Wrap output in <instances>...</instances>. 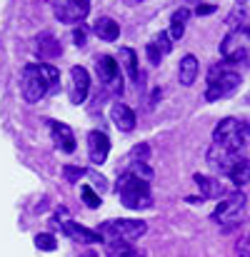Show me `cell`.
I'll return each instance as SVG.
<instances>
[{
	"label": "cell",
	"instance_id": "obj_1",
	"mask_svg": "<svg viewBox=\"0 0 250 257\" xmlns=\"http://www.w3.org/2000/svg\"><path fill=\"white\" fill-rule=\"evenodd\" d=\"M115 192L120 197V202L128 210H148L153 207V197H150V185L130 172H120Z\"/></svg>",
	"mask_w": 250,
	"mask_h": 257
},
{
	"label": "cell",
	"instance_id": "obj_2",
	"mask_svg": "<svg viewBox=\"0 0 250 257\" xmlns=\"http://www.w3.org/2000/svg\"><path fill=\"white\" fill-rule=\"evenodd\" d=\"M213 143L230 150V153H238L245 143H248V122H240L235 117H225L215 125L213 130Z\"/></svg>",
	"mask_w": 250,
	"mask_h": 257
},
{
	"label": "cell",
	"instance_id": "obj_3",
	"mask_svg": "<svg viewBox=\"0 0 250 257\" xmlns=\"http://www.w3.org/2000/svg\"><path fill=\"white\" fill-rule=\"evenodd\" d=\"M240 87V75L235 70H228L225 65H215L208 75V90H205V100L215 102L223 97H230L235 90Z\"/></svg>",
	"mask_w": 250,
	"mask_h": 257
},
{
	"label": "cell",
	"instance_id": "obj_4",
	"mask_svg": "<svg viewBox=\"0 0 250 257\" xmlns=\"http://www.w3.org/2000/svg\"><path fill=\"white\" fill-rule=\"evenodd\" d=\"M20 92L25 97V102H40V97H45L50 92L48 75L40 65H25L23 68V78H20Z\"/></svg>",
	"mask_w": 250,
	"mask_h": 257
},
{
	"label": "cell",
	"instance_id": "obj_5",
	"mask_svg": "<svg viewBox=\"0 0 250 257\" xmlns=\"http://www.w3.org/2000/svg\"><path fill=\"white\" fill-rule=\"evenodd\" d=\"M248 53H250V28H245V25L230 30L225 35V40L220 43V55L225 58V65L243 63Z\"/></svg>",
	"mask_w": 250,
	"mask_h": 257
},
{
	"label": "cell",
	"instance_id": "obj_6",
	"mask_svg": "<svg viewBox=\"0 0 250 257\" xmlns=\"http://www.w3.org/2000/svg\"><path fill=\"white\" fill-rule=\"evenodd\" d=\"M98 232L108 240H123V242H133L138 237H143L148 232V225L143 220H108L98 227Z\"/></svg>",
	"mask_w": 250,
	"mask_h": 257
},
{
	"label": "cell",
	"instance_id": "obj_7",
	"mask_svg": "<svg viewBox=\"0 0 250 257\" xmlns=\"http://www.w3.org/2000/svg\"><path fill=\"white\" fill-rule=\"evenodd\" d=\"M243 212H245V195L243 192H233L225 202H220L215 207L213 220L218 225H235V222H240Z\"/></svg>",
	"mask_w": 250,
	"mask_h": 257
},
{
	"label": "cell",
	"instance_id": "obj_8",
	"mask_svg": "<svg viewBox=\"0 0 250 257\" xmlns=\"http://www.w3.org/2000/svg\"><path fill=\"white\" fill-rule=\"evenodd\" d=\"M53 10L60 23H83L90 13V0H55Z\"/></svg>",
	"mask_w": 250,
	"mask_h": 257
},
{
	"label": "cell",
	"instance_id": "obj_9",
	"mask_svg": "<svg viewBox=\"0 0 250 257\" xmlns=\"http://www.w3.org/2000/svg\"><path fill=\"white\" fill-rule=\"evenodd\" d=\"M110 153V138L103 130H90L88 133V158L93 165H103Z\"/></svg>",
	"mask_w": 250,
	"mask_h": 257
},
{
	"label": "cell",
	"instance_id": "obj_10",
	"mask_svg": "<svg viewBox=\"0 0 250 257\" xmlns=\"http://www.w3.org/2000/svg\"><path fill=\"white\" fill-rule=\"evenodd\" d=\"M95 70H98L100 83H105L108 87H115V90L123 92V83H118L120 65L115 63V58H110V55H98V60H95Z\"/></svg>",
	"mask_w": 250,
	"mask_h": 257
},
{
	"label": "cell",
	"instance_id": "obj_11",
	"mask_svg": "<svg viewBox=\"0 0 250 257\" xmlns=\"http://www.w3.org/2000/svg\"><path fill=\"white\" fill-rule=\"evenodd\" d=\"M70 80H73L70 83V100L75 105H80V102H85V97L90 92V73L83 65H75V68H70Z\"/></svg>",
	"mask_w": 250,
	"mask_h": 257
},
{
	"label": "cell",
	"instance_id": "obj_12",
	"mask_svg": "<svg viewBox=\"0 0 250 257\" xmlns=\"http://www.w3.org/2000/svg\"><path fill=\"white\" fill-rule=\"evenodd\" d=\"M235 153H230V150H225V148H220V145H213L210 150H208V165L213 168L215 172H220V175H228L230 168H233V163H235Z\"/></svg>",
	"mask_w": 250,
	"mask_h": 257
},
{
	"label": "cell",
	"instance_id": "obj_13",
	"mask_svg": "<svg viewBox=\"0 0 250 257\" xmlns=\"http://www.w3.org/2000/svg\"><path fill=\"white\" fill-rule=\"evenodd\" d=\"M50 135H53V143H55V148L58 150H63V153H75V135H73V130L65 125V122H55V120H50Z\"/></svg>",
	"mask_w": 250,
	"mask_h": 257
},
{
	"label": "cell",
	"instance_id": "obj_14",
	"mask_svg": "<svg viewBox=\"0 0 250 257\" xmlns=\"http://www.w3.org/2000/svg\"><path fill=\"white\" fill-rule=\"evenodd\" d=\"M63 230H65V235L68 237H73L75 242H83V245H95V242H103V235L98 232V230H88L83 225H78V222H73V220H63Z\"/></svg>",
	"mask_w": 250,
	"mask_h": 257
},
{
	"label": "cell",
	"instance_id": "obj_15",
	"mask_svg": "<svg viewBox=\"0 0 250 257\" xmlns=\"http://www.w3.org/2000/svg\"><path fill=\"white\" fill-rule=\"evenodd\" d=\"M110 120L120 133H133L135 130V112L125 102H113L110 107Z\"/></svg>",
	"mask_w": 250,
	"mask_h": 257
},
{
	"label": "cell",
	"instance_id": "obj_16",
	"mask_svg": "<svg viewBox=\"0 0 250 257\" xmlns=\"http://www.w3.org/2000/svg\"><path fill=\"white\" fill-rule=\"evenodd\" d=\"M193 180H195V185H198V190H200L203 197L220 200V197L225 195V185H223L218 177H210V175H200V172H198Z\"/></svg>",
	"mask_w": 250,
	"mask_h": 257
},
{
	"label": "cell",
	"instance_id": "obj_17",
	"mask_svg": "<svg viewBox=\"0 0 250 257\" xmlns=\"http://www.w3.org/2000/svg\"><path fill=\"white\" fill-rule=\"evenodd\" d=\"M198 73H200L198 58H195V55H185V58L180 60V65H178V80H180V85L190 87L193 83H195Z\"/></svg>",
	"mask_w": 250,
	"mask_h": 257
},
{
	"label": "cell",
	"instance_id": "obj_18",
	"mask_svg": "<svg viewBox=\"0 0 250 257\" xmlns=\"http://www.w3.org/2000/svg\"><path fill=\"white\" fill-rule=\"evenodd\" d=\"M93 33H95L100 40L113 43V40L120 38V25H118L113 18H98V20L93 23Z\"/></svg>",
	"mask_w": 250,
	"mask_h": 257
},
{
	"label": "cell",
	"instance_id": "obj_19",
	"mask_svg": "<svg viewBox=\"0 0 250 257\" xmlns=\"http://www.w3.org/2000/svg\"><path fill=\"white\" fill-rule=\"evenodd\" d=\"M105 255L108 257H143V252H140L133 242L108 240V242H105Z\"/></svg>",
	"mask_w": 250,
	"mask_h": 257
},
{
	"label": "cell",
	"instance_id": "obj_20",
	"mask_svg": "<svg viewBox=\"0 0 250 257\" xmlns=\"http://www.w3.org/2000/svg\"><path fill=\"white\" fill-rule=\"evenodd\" d=\"M35 43H38V55H40V58L50 60V58H58V55H60V43H58L50 33H40Z\"/></svg>",
	"mask_w": 250,
	"mask_h": 257
},
{
	"label": "cell",
	"instance_id": "obj_21",
	"mask_svg": "<svg viewBox=\"0 0 250 257\" xmlns=\"http://www.w3.org/2000/svg\"><path fill=\"white\" fill-rule=\"evenodd\" d=\"M228 177L233 180L235 187L248 185L250 182V160L248 158H235V163H233V168H230V172H228Z\"/></svg>",
	"mask_w": 250,
	"mask_h": 257
},
{
	"label": "cell",
	"instance_id": "obj_22",
	"mask_svg": "<svg viewBox=\"0 0 250 257\" xmlns=\"http://www.w3.org/2000/svg\"><path fill=\"white\" fill-rule=\"evenodd\" d=\"M118 60L123 63V68H125L128 78H130L133 83H138L140 73H138V55H135V50H133V48H120V55H118Z\"/></svg>",
	"mask_w": 250,
	"mask_h": 257
},
{
	"label": "cell",
	"instance_id": "obj_23",
	"mask_svg": "<svg viewBox=\"0 0 250 257\" xmlns=\"http://www.w3.org/2000/svg\"><path fill=\"white\" fill-rule=\"evenodd\" d=\"M188 18H190V10H188V8H180V10L173 13V18H170V33H168L170 40H180V38H183Z\"/></svg>",
	"mask_w": 250,
	"mask_h": 257
},
{
	"label": "cell",
	"instance_id": "obj_24",
	"mask_svg": "<svg viewBox=\"0 0 250 257\" xmlns=\"http://www.w3.org/2000/svg\"><path fill=\"white\" fill-rule=\"evenodd\" d=\"M35 247L38 250H45V252H53V250H58V242H55L53 235L40 232V235H35Z\"/></svg>",
	"mask_w": 250,
	"mask_h": 257
},
{
	"label": "cell",
	"instance_id": "obj_25",
	"mask_svg": "<svg viewBox=\"0 0 250 257\" xmlns=\"http://www.w3.org/2000/svg\"><path fill=\"white\" fill-rule=\"evenodd\" d=\"M80 195H83V200H85V205L90 207V210H95V207H100V195L93 190V187H88V185H83L80 187Z\"/></svg>",
	"mask_w": 250,
	"mask_h": 257
},
{
	"label": "cell",
	"instance_id": "obj_26",
	"mask_svg": "<svg viewBox=\"0 0 250 257\" xmlns=\"http://www.w3.org/2000/svg\"><path fill=\"white\" fill-rule=\"evenodd\" d=\"M153 43H155V48H158V50H160L163 55H168V53L173 50V43H170V35H168V33H160V35H155V40H153Z\"/></svg>",
	"mask_w": 250,
	"mask_h": 257
},
{
	"label": "cell",
	"instance_id": "obj_27",
	"mask_svg": "<svg viewBox=\"0 0 250 257\" xmlns=\"http://www.w3.org/2000/svg\"><path fill=\"white\" fill-rule=\"evenodd\" d=\"M43 70H45V75H48L50 90H55V87H58V83H60V73H58V68H53V65L43 63Z\"/></svg>",
	"mask_w": 250,
	"mask_h": 257
},
{
	"label": "cell",
	"instance_id": "obj_28",
	"mask_svg": "<svg viewBox=\"0 0 250 257\" xmlns=\"http://www.w3.org/2000/svg\"><path fill=\"white\" fill-rule=\"evenodd\" d=\"M63 175H65V180H68V182H75V180L85 177V170H83V168H73V165H65V168H63Z\"/></svg>",
	"mask_w": 250,
	"mask_h": 257
},
{
	"label": "cell",
	"instance_id": "obj_29",
	"mask_svg": "<svg viewBox=\"0 0 250 257\" xmlns=\"http://www.w3.org/2000/svg\"><path fill=\"white\" fill-rule=\"evenodd\" d=\"M145 55H148V60H150L153 65H158V63H160V58H163V53L155 48V43H148V48H145Z\"/></svg>",
	"mask_w": 250,
	"mask_h": 257
},
{
	"label": "cell",
	"instance_id": "obj_30",
	"mask_svg": "<svg viewBox=\"0 0 250 257\" xmlns=\"http://www.w3.org/2000/svg\"><path fill=\"white\" fill-rule=\"evenodd\" d=\"M85 175H88V177L93 180V185H95V187H98L100 192H103V190L108 187V185H105V177H103V175H98L95 170H85Z\"/></svg>",
	"mask_w": 250,
	"mask_h": 257
},
{
	"label": "cell",
	"instance_id": "obj_31",
	"mask_svg": "<svg viewBox=\"0 0 250 257\" xmlns=\"http://www.w3.org/2000/svg\"><path fill=\"white\" fill-rule=\"evenodd\" d=\"M148 153H150L148 145H138V148H133L130 158H140V163H145V160H148Z\"/></svg>",
	"mask_w": 250,
	"mask_h": 257
},
{
	"label": "cell",
	"instance_id": "obj_32",
	"mask_svg": "<svg viewBox=\"0 0 250 257\" xmlns=\"http://www.w3.org/2000/svg\"><path fill=\"white\" fill-rule=\"evenodd\" d=\"M73 40H75V45H78V48H83L85 40H88V33H85V28H75V30H73Z\"/></svg>",
	"mask_w": 250,
	"mask_h": 257
},
{
	"label": "cell",
	"instance_id": "obj_33",
	"mask_svg": "<svg viewBox=\"0 0 250 257\" xmlns=\"http://www.w3.org/2000/svg\"><path fill=\"white\" fill-rule=\"evenodd\" d=\"M215 10H218L215 5H203V3H200V5L195 8V15H213Z\"/></svg>",
	"mask_w": 250,
	"mask_h": 257
},
{
	"label": "cell",
	"instance_id": "obj_34",
	"mask_svg": "<svg viewBox=\"0 0 250 257\" xmlns=\"http://www.w3.org/2000/svg\"><path fill=\"white\" fill-rule=\"evenodd\" d=\"M230 257H250V252L245 250V247H235V250H233V255H230Z\"/></svg>",
	"mask_w": 250,
	"mask_h": 257
},
{
	"label": "cell",
	"instance_id": "obj_35",
	"mask_svg": "<svg viewBox=\"0 0 250 257\" xmlns=\"http://www.w3.org/2000/svg\"><path fill=\"white\" fill-rule=\"evenodd\" d=\"M183 3H188V5H200L203 0H183Z\"/></svg>",
	"mask_w": 250,
	"mask_h": 257
}]
</instances>
